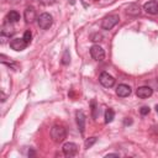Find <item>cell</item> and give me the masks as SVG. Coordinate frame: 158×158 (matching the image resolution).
<instances>
[{
    "label": "cell",
    "mask_w": 158,
    "mask_h": 158,
    "mask_svg": "<svg viewBox=\"0 0 158 158\" xmlns=\"http://www.w3.org/2000/svg\"><path fill=\"white\" fill-rule=\"evenodd\" d=\"M139 112H141V115H147V114H149V107L148 106H143V107H141V110H139Z\"/></svg>",
    "instance_id": "ffe728a7"
},
{
    "label": "cell",
    "mask_w": 158,
    "mask_h": 158,
    "mask_svg": "<svg viewBox=\"0 0 158 158\" xmlns=\"http://www.w3.org/2000/svg\"><path fill=\"white\" fill-rule=\"evenodd\" d=\"M75 117H77V123H78V127H79L80 132L84 133V128H85V114L83 111H77Z\"/></svg>",
    "instance_id": "30bf717a"
},
{
    "label": "cell",
    "mask_w": 158,
    "mask_h": 158,
    "mask_svg": "<svg viewBox=\"0 0 158 158\" xmlns=\"http://www.w3.org/2000/svg\"><path fill=\"white\" fill-rule=\"evenodd\" d=\"M27 43H30L31 42V38H32V33H31V31L30 30H27V31H25V33H23V37H22Z\"/></svg>",
    "instance_id": "ac0fdd59"
},
{
    "label": "cell",
    "mask_w": 158,
    "mask_h": 158,
    "mask_svg": "<svg viewBox=\"0 0 158 158\" xmlns=\"http://www.w3.org/2000/svg\"><path fill=\"white\" fill-rule=\"evenodd\" d=\"M51 137L52 139L56 142V143H60L65 139L67 137V131L63 126H59V125H56L52 127L51 130Z\"/></svg>",
    "instance_id": "6da1fadb"
},
{
    "label": "cell",
    "mask_w": 158,
    "mask_h": 158,
    "mask_svg": "<svg viewBox=\"0 0 158 158\" xmlns=\"http://www.w3.org/2000/svg\"><path fill=\"white\" fill-rule=\"evenodd\" d=\"M37 22H38V26L42 28V30H47L52 26V22H53V19L49 14L47 12H43L40 15V17L37 19Z\"/></svg>",
    "instance_id": "7a4b0ae2"
},
{
    "label": "cell",
    "mask_w": 158,
    "mask_h": 158,
    "mask_svg": "<svg viewBox=\"0 0 158 158\" xmlns=\"http://www.w3.org/2000/svg\"><path fill=\"white\" fill-rule=\"evenodd\" d=\"M152 94H153V90H152V88H149V86H139V88L136 90V95H137L138 98H141V99H147V98H149Z\"/></svg>",
    "instance_id": "ba28073f"
},
{
    "label": "cell",
    "mask_w": 158,
    "mask_h": 158,
    "mask_svg": "<svg viewBox=\"0 0 158 158\" xmlns=\"http://www.w3.org/2000/svg\"><path fill=\"white\" fill-rule=\"evenodd\" d=\"M40 1H41V4H43V5H46V6L53 5V4L56 2V0H40Z\"/></svg>",
    "instance_id": "44dd1931"
},
{
    "label": "cell",
    "mask_w": 158,
    "mask_h": 158,
    "mask_svg": "<svg viewBox=\"0 0 158 158\" xmlns=\"http://www.w3.org/2000/svg\"><path fill=\"white\" fill-rule=\"evenodd\" d=\"M95 1H96V0H95Z\"/></svg>",
    "instance_id": "484cf974"
},
{
    "label": "cell",
    "mask_w": 158,
    "mask_h": 158,
    "mask_svg": "<svg viewBox=\"0 0 158 158\" xmlns=\"http://www.w3.org/2000/svg\"><path fill=\"white\" fill-rule=\"evenodd\" d=\"M1 98H2V99H1V101H5V98H6V96H5V94H4V93H1Z\"/></svg>",
    "instance_id": "cb8c5ba5"
},
{
    "label": "cell",
    "mask_w": 158,
    "mask_h": 158,
    "mask_svg": "<svg viewBox=\"0 0 158 158\" xmlns=\"http://www.w3.org/2000/svg\"><path fill=\"white\" fill-rule=\"evenodd\" d=\"M99 81L101 83V85H104V86H106V88H111V86L115 84V79H114V77L110 75V74L106 73V72H104V73L100 74V77H99Z\"/></svg>",
    "instance_id": "8992f818"
},
{
    "label": "cell",
    "mask_w": 158,
    "mask_h": 158,
    "mask_svg": "<svg viewBox=\"0 0 158 158\" xmlns=\"http://www.w3.org/2000/svg\"><path fill=\"white\" fill-rule=\"evenodd\" d=\"M118 20H120L118 15H109V16H106V17L102 19V21H101V27H102L104 30H111V28L118 22Z\"/></svg>",
    "instance_id": "3957f363"
},
{
    "label": "cell",
    "mask_w": 158,
    "mask_h": 158,
    "mask_svg": "<svg viewBox=\"0 0 158 158\" xmlns=\"http://www.w3.org/2000/svg\"><path fill=\"white\" fill-rule=\"evenodd\" d=\"M109 157H118V154L117 153H110V154L106 156V158H109Z\"/></svg>",
    "instance_id": "603a6c76"
},
{
    "label": "cell",
    "mask_w": 158,
    "mask_h": 158,
    "mask_svg": "<svg viewBox=\"0 0 158 158\" xmlns=\"http://www.w3.org/2000/svg\"><path fill=\"white\" fill-rule=\"evenodd\" d=\"M23 16H25V20H26V22H33V21L36 20V11H35V9H33L32 6H28V7H26Z\"/></svg>",
    "instance_id": "7c38bea8"
},
{
    "label": "cell",
    "mask_w": 158,
    "mask_h": 158,
    "mask_svg": "<svg viewBox=\"0 0 158 158\" xmlns=\"http://www.w3.org/2000/svg\"><path fill=\"white\" fill-rule=\"evenodd\" d=\"M132 123V120L130 118H125V125H131Z\"/></svg>",
    "instance_id": "7402d4cb"
},
{
    "label": "cell",
    "mask_w": 158,
    "mask_h": 158,
    "mask_svg": "<svg viewBox=\"0 0 158 158\" xmlns=\"http://www.w3.org/2000/svg\"><path fill=\"white\" fill-rule=\"evenodd\" d=\"M95 142H96V137H90V138H88V139L85 141V143H84V144H85V148H90Z\"/></svg>",
    "instance_id": "e0dca14e"
},
{
    "label": "cell",
    "mask_w": 158,
    "mask_h": 158,
    "mask_svg": "<svg viewBox=\"0 0 158 158\" xmlns=\"http://www.w3.org/2000/svg\"><path fill=\"white\" fill-rule=\"evenodd\" d=\"M156 111H157V112H158V105H157V106H156Z\"/></svg>",
    "instance_id": "d4e9b609"
},
{
    "label": "cell",
    "mask_w": 158,
    "mask_h": 158,
    "mask_svg": "<svg viewBox=\"0 0 158 158\" xmlns=\"http://www.w3.org/2000/svg\"><path fill=\"white\" fill-rule=\"evenodd\" d=\"M27 44H28V43H27L23 38H12V40L10 41V47H11L14 51H17V52L23 51Z\"/></svg>",
    "instance_id": "5b68a950"
},
{
    "label": "cell",
    "mask_w": 158,
    "mask_h": 158,
    "mask_svg": "<svg viewBox=\"0 0 158 158\" xmlns=\"http://www.w3.org/2000/svg\"><path fill=\"white\" fill-rule=\"evenodd\" d=\"M90 56L93 57V59H95L98 62H101L105 58V52L99 44H94L90 48Z\"/></svg>",
    "instance_id": "277c9868"
},
{
    "label": "cell",
    "mask_w": 158,
    "mask_h": 158,
    "mask_svg": "<svg viewBox=\"0 0 158 158\" xmlns=\"http://www.w3.org/2000/svg\"><path fill=\"white\" fill-rule=\"evenodd\" d=\"M143 7H144V10H146L148 14H151V15L158 14V2H157L156 0H151V1L146 2Z\"/></svg>",
    "instance_id": "9c48e42d"
},
{
    "label": "cell",
    "mask_w": 158,
    "mask_h": 158,
    "mask_svg": "<svg viewBox=\"0 0 158 158\" xmlns=\"http://www.w3.org/2000/svg\"><path fill=\"white\" fill-rule=\"evenodd\" d=\"M114 117H115L114 110H112V109H107L106 112H105V122H106V123H110V122L114 120Z\"/></svg>",
    "instance_id": "9a60e30c"
},
{
    "label": "cell",
    "mask_w": 158,
    "mask_h": 158,
    "mask_svg": "<svg viewBox=\"0 0 158 158\" xmlns=\"http://www.w3.org/2000/svg\"><path fill=\"white\" fill-rule=\"evenodd\" d=\"M78 152V146L73 142H67L64 146H63V153L67 156V157H73L75 156Z\"/></svg>",
    "instance_id": "52a82bcc"
},
{
    "label": "cell",
    "mask_w": 158,
    "mask_h": 158,
    "mask_svg": "<svg viewBox=\"0 0 158 158\" xmlns=\"http://www.w3.org/2000/svg\"><path fill=\"white\" fill-rule=\"evenodd\" d=\"M6 20H7V21H10V22H17V21L20 20V14H19L17 11L12 10V11H10V12L7 14Z\"/></svg>",
    "instance_id": "5bb4252c"
},
{
    "label": "cell",
    "mask_w": 158,
    "mask_h": 158,
    "mask_svg": "<svg viewBox=\"0 0 158 158\" xmlns=\"http://www.w3.org/2000/svg\"><path fill=\"white\" fill-rule=\"evenodd\" d=\"M127 14L128 15H132V16H136V15H138L139 14V6L137 5V4H131V5H128V7H127Z\"/></svg>",
    "instance_id": "4fadbf2b"
},
{
    "label": "cell",
    "mask_w": 158,
    "mask_h": 158,
    "mask_svg": "<svg viewBox=\"0 0 158 158\" xmlns=\"http://www.w3.org/2000/svg\"><path fill=\"white\" fill-rule=\"evenodd\" d=\"M101 40H102V35L101 33H94L91 36V41H94V42H100Z\"/></svg>",
    "instance_id": "d6986e66"
},
{
    "label": "cell",
    "mask_w": 158,
    "mask_h": 158,
    "mask_svg": "<svg viewBox=\"0 0 158 158\" xmlns=\"http://www.w3.org/2000/svg\"><path fill=\"white\" fill-rule=\"evenodd\" d=\"M69 62H70V56H69V52H68V51H64L63 57H62V63H63V64H69Z\"/></svg>",
    "instance_id": "2e32d148"
},
{
    "label": "cell",
    "mask_w": 158,
    "mask_h": 158,
    "mask_svg": "<svg viewBox=\"0 0 158 158\" xmlns=\"http://www.w3.org/2000/svg\"><path fill=\"white\" fill-rule=\"evenodd\" d=\"M116 94L118 96H121V98H126V96H128L131 94V88L128 85H126V84H120L117 86V89H116Z\"/></svg>",
    "instance_id": "8fae6325"
}]
</instances>
